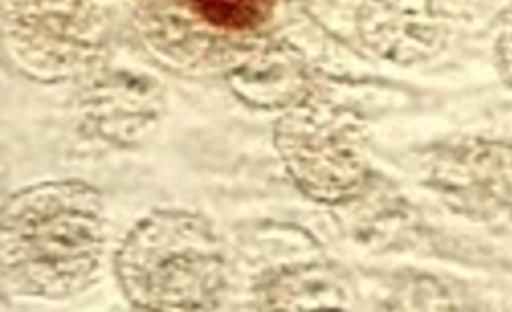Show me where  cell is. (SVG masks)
<instances>
[{
	"mask_svg": "<svg viewBox=\"0 0 512 312\" xmlns=\"http://www.w3.org/2000/svg\"><path fill=\"white\" fill-rule=\"evenodd\" d=\"M5 272L23 290L60 298L92 276L102 247V206L82 184H47L5 211Z\"/></svg>",
	"mask_w": 512,
	"mask_h": 312,
	"instance_id": "cell-1",
	"label": "cell"
},
{
	"mask_svg": "<svg viewBox=\"0 0 512 312\" xmlns=\"http://www.w3.org/2000/svg\"><path fill=\"white\" fill-rule=\"evenodd\" d=\"M219 243L190 215L145 221L119 253L127 296L145 308H198L211 304L223 278Z\"/></svg>",
	"mask_w": 512,
	"mask_h": 312,
	"instance_id": "cell-2",
	"label": "cell"
},
{
	"mask_svg": "<svg viewBox=\"0 0 512 312\" xmlns=\"http://www.w3.org/2000/svg\"><path fill=\"white\" fill-rule=\"evenodd\" d=\"M188 5L215 27L241 31L268 21L274 0H188Z\"/></svg>",
	"mask_w": 512,
	"mask_h": 312,
	"instance_id": "cell-3",
	"label": "cell"
}]
</instances>
